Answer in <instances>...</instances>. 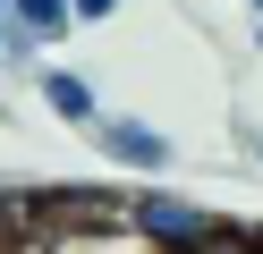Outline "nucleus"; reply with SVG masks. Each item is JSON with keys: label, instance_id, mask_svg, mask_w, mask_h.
I'll return each mask as SVG.
<instances>
[{"label": "nucleus", "instance_id": "f257e3e1", "mask_svg": "<svg viewBox=\"0 0 263 254\" xmlns=\"http://www.w3.org/2000/svg\"><path fill=\"white\" fill-rule=\"evenodd\" d=\"M127 229H136L153 254H221V246H255V229L204 212V203L178 195V186H136V195H127Z\"/></svg>", "mask_w": 263, "mask_h": 254}, {"label": "nucleus", "instance_id": "0eeeda50", "mask_svg": "<svg viewBox=\"0 0 263 254\" xmlns=\"http://www.w3.org/2000/svg\"><path fill=\"white\" fill-rule=\"evenodd\" d=\"M0 76H9V17H0Z\"/></svg>", "mask_w": 263, "mask_h": 254}, {"label": "nucleus", "instance_id": "7ed1b4c3", "mask_svg": "<svg viewBox=\"0 0 263 254\" xmlns=\"http://www.w3.org/2000/svg\"><path fill=\"white\" fill-rule=\"evenodd\" d=\"M0 17H9V76H17V68L34 76V68H43V51L77 34V9H68V0H9Z\"/></svg>", "mask_w": 263, "mask_h": 254}, {"label": "nucleus", "instance_id": "423d86ee", "mask_svg": "<svg viewBox=\"0 0 263 254\" xmlns=\"http://www.w3.org/2000/svg\"><path fill=\"white\" fill-rule=\"evenodd\" d=\"M77 9V26H110V17H119V0H68Z\"/></svg>", "mask_w": 263, "mask_h": 254}, {"label": "nucleus", "instance_id": "6e6552de", "mask_svg": "<svg viewBox=\"0 0 263 254\" xmlns=\"http://www.w3.org/2000/svg\"><path fill=\"white\" fill-rule=\"evenodd\" d=\"M221 254H255V246H221Z\"/></svg>", "mask_w": 263, "mask_h": 254}, {"label": "nucleus", "instance_id": "9b49d317", "mask_svg": "<svg viewBox=\"0 0 263 254\" xmlns=\"http://www.w3.org/2000/svg\"><path fill=\"white\" fill-rule=\"evenodd\" d=\"M0 9H9V0H0Z\"/></svg>", "mask_w": 263, "mask_h": 254}, {"label": "nucleus", "instance_id": "f03ea898", "mask_svg": "<svg viewBox=\"0 0 263 254\" xmlns=\"http://www.w3.org/2000/svg\"><path fill=\"white\" fill-rule=\"evenodd\" d=\"M93 152H102L110 169H136V178H153V169L178 161V144L153 127V119H136V110H102L93 119Z\"/></svg>", "mask_w": 263, "mask_h": 254}, {"label": "nucleus", "instance_id": "1a4fd4ad", "mask_svg": "<svg viewBox=\"0 0 263 254\" xmlns=\"http://www.w3.org/2000/svg\"><path fill=\"white\" fill-rule=\"evenodd\" d=\"M246 9H255V17H263V0H246Z\"/></svg>", "mask_w": 263, "mask_h": 254}, {"label": "nucleus", "instance_id": "39448f33", "mask_svg": "<svg viewBox=\"0 0 263 254\" xmlns=\"http://www.w3.org/2000/svg\"><path fill=\"white\" fill-rule=\"evenodd\" d=\"M26 254H153V246L119 220V229H93V237H43V246H26Z\"/></svg>", "mask_w": 263, "mask_h": 254}, {"label": "nucleus", "instance_id": "20e7f679", "mask_svg": "<svg viewBox=\"0 0 263 254\" xmlns=\"http://www.w3.org/2000/svg\"><path fill=\"white\" fill-rule=\"evenodd\" d=\"M34 93H43V110H51L60 127L93 135V119H102V85H93L85 68H51V60H43V68H34Z\"/></svg>", "mask_w": 263, "mask_h": 254}, {"label": "nucleus", "instance_id": "9d476101", "mask_svg": "<svg viewBox=\"0 0 263 254\" xmlns=\"http://www.w3.org/2000/svg\"><path fill=\"white\" fill-rule=\"evenodd\" d=\"M255 254H263V229H255Z\"/></svg>", "mask_w": 263, "mask_h": 254}]
</instances>
